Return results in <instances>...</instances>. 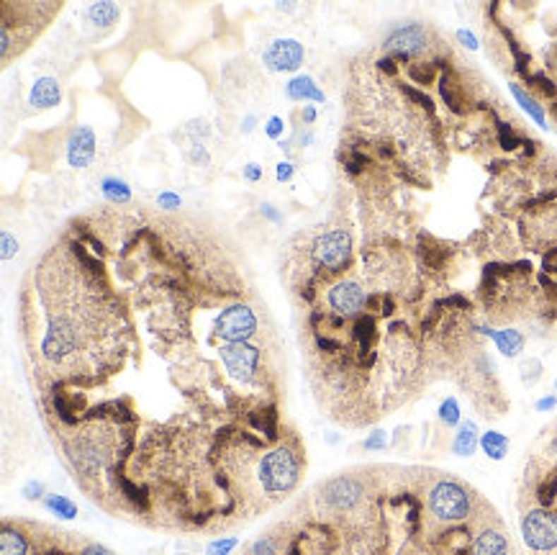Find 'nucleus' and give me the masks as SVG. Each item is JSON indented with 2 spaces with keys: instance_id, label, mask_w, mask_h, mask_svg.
Listing matches in <instances>:
<instances>
[{
  "instance_id": "obj_1",
  "label": "nucleus",
  "mask_w": 557,
  "mask_h": 555,
  "mask_svg": "<svg viewBox=\"0 0 557 555\" xmlns=\"http://www.w3.org/2000/svg\"><path fill=\"white\" fill-rule=\"evenodd\" d=\"M298 473H301L298 458L285 448L268 453L260 462V481L270 494H280V496L288 494L298 484Z\"/></svg>"
},
{
  "instance_id": "obj_2",
  "label": "nucleus",
  "mask_w": 557,
  "mask_h": 555,
  "mask_svg": "<svg viewBox=\"0 0 557 555\" xmlns=\"http://www.w3.org/2000/svg\"><path fill=\"white\" fill-rule=\"evenodd\" d=\"M429 509L442 522H460L470 514V496L465 494L462 486L452 484V481H442L431 489Z\"/></svg>"
},
{
  "instance_id": "obj_3",
  "label": "nucleus",
  "mask_w": 557,
  "mask_h": 555,
  "mask_svg": "<svg viewBox=\"0 0 557 555\" xmlns=\"http://www.w3.org/2000/svg\"><path fill=\"white\" fill-rule=\"evenodd\" d=\"M313 255L329 273L345 270L352 260V239L345 229H332L313 242Z\"/></svg>"
},
{
  "instance_id": "obj_4",
  "label": "nucleus",
  "mask_w": 557,
  "mask_h": 555,
  "mask_svg": "<svg viewBox=\"0 0 557 555\" xmlns=\"http://www.w3.org/2000/svg\"><path fill=\"white\" fill-rule=\"evenodd\" d=\"M522 535L524 542L532 550H552L557 548V514L547 509H534L522 520Z\"/></svg>"
},
{
  "instance_id": "obj_5",
  "label": "nucleus",
  "mask_w": 557,
  "mask_h": 555,
  "mask_svg": "<svg viewBox=\"0 0 557 555\" xmlns=\"http://www.w3.org/2000/svg\"><path fill=\"white\" fill-rule=\"evenodd\" d=\"M219 357L224 360L226 370H229L239 383H252L254 376H257L260 350L252 347V345H247V342L224 345V347H219Z\"/></svg>"
},
{
  "instance_id": "obj_6",
  "label": "nucleus",
  "mask_w": 557,
  "mask_h": 555,
  "mask_svg": "<svg viewBox=\"0 0 557 555\" xmlns=\"http://www.w3.org/2000/svg\"><path fill=\"white\" fill-rule=\"evenodd\" d=\"M213 329H216V335H219L221 340L229 342V345H234V342H247L249 337H254V332H257V319H254L252 309L239 304V306H232V309H226V311H221L216 324H213Z\"/></svg>"
},
{
  "instance_id": "obj_7",
  "label": "nucleus",
  "mask_w": 557,
  "mask_h": 555,
  "mask_svg": "<svg viewBox=\"0 0 557 555\" xmlns=\"http://www.w3.org/2000/svg\"><path fill=\"white\" fill-rule=\"evenodd\" d=\"M262 59H265V64H268L270 70L293 72L301 67V62H304V47H301V42H296V39H275V42L265 49Z\"/></svg>"
},
{
  "instance_id": "obj_8",
  "label": "nucleus",
  "mask_w": 557,
  "mask_h": 555,
  "mask_svg": "<svg viewBox=\"0 0 557 555\" xmlns=\"http://www.w3.org/2000/svg\"><path fill=\"white\" fill-rule=\"evenodd\" d=\"M385 52H390L395 59H406L414 57V54H419V52L426 47V31L421 29V26H403V29H395L393 34L385 39Z\"/></svg>"
},
{
  "instance_id": "obj_9",
  "label": "nucleus",
  "mask_w": 557,
  "mask_h": 555,
  "mask_svg": "<svg viewBox=\"0 0 557 555\" xmlns=\"http://www.w3.org/2000/svg\"><path fill=\"white\" fill-rule=\"evenodd\" d=\"M329 306L342 316H354L367 306V296L354 280H342L329 291Z\"/></svg>"
},
{
  "instance_id": "obj_10",
  "label": "nucleus",
  "mask_w": 557,
  "mask_h": 555,
  "mask_svg": "<svg viewBox=\"0 0 557 555\" xmlns=\"http://www.w3.org/2000/svg\"><path fill=\"white\" fill-rule=\"evenodd\" d=\"M321 494H324V499L329 501L332 506H337V509H352L357 501L362 499V484L360 481H354V478H332L329 484L321 489Z\"/></svg>"
},
{
  "instance_id": "obj_11",
  "label": "nucleus",
  "mask_w": 557,
  "mask_h": 555,
  "mask_svg": "<svg viewBox=\"0 0 557 555\" xmlns=\"http://www.w3.org/2000/svg\"><path fill=\"white\" fill-rule=\"evenodd\" d=\"M95 157V134L90 126H78L67 142V162L70 167H88Z\"/></svg>"
},
{
  "instance_id": "obj_12",
  "label": "nucleus",
  "mask_w": 557,
  "mask_h": 555,
  "mask_svg": "<svg viewBox=\"0 0 557 555\" xmlns=\"http://www.w3.org/2000/svg\"><path fill=\"white\" fill-rule=\"evenodd\" d=\"M31 106L36 108H52L59 103V83L54 78H39L31 88Z\"/></svg>"
},
{
  "instance_id": "obj_13",
  "label": "nucleus",
  "mask_w": 557,
  "mask_h": 555,
  "mask_svg": "<svg viewBox=\"0 0 557 555\" xmlns=\"http://www.w3.org/2000/svg\"><path fill=\"white\" fill-rule=\"evenodd\" d=\"M285 92H288L290 100H313V103H324V92L321 88L313 83V78L309 75H298L285 85Z\"/></svg>"
},
{
  "instance_id": "obj_14",
  "label": "nucleus",
  "mask_w": 557,
  "mask_h": 555,
  "mask_svg": "<svg viewBox=\"0 0 557 555\" xmlns=\"http://www.w3.org/2000/svg\"><path fill=\"white\" fill-rule=\"evenodd\" d=\"M483 335L491 337V340L496 342L498 352L506 357H516L524 350V337H522V332H516V329H501V332H496V329H483Z\"/></svg>"
},
{
  "instance_id": "obj_15",
  "label": "nucleus",
  "mask_w": 557,
  "mask_h": 555,
  "mask_svg": "<svg viewBox=\"0 0 557 555\" xmlns=\"http://www.w3.org/2000/svg\"><path fill=\"white\" fill-rule=\"evenodd\" d=\"M478 427H475V422H465L462 427L457 429L455 434V442H452V453L457 458H470L478 450Z\"/></svg>"
},
{
  "instance_id": "obj_16",
  "label": "nucleus",
  "mask_w": 557,
  "mask_h": 555,
  "mask_svg": "<svg viewBox=\"0 0 557 555\" xmlns=\"http://www.w3.org/2000/svg\"><path fill=\"white\" fill-rule=\"evenodd\" d=\"M473 555H508V542L501 532L496 530H488L475 540Z\"/></svg>"
},
{
  "instance_id": "obj_17",
  "label": "nucleus",
  "mask_w": 557,
  "mask_h": 555,
  "mask_svg": "<svg viewBox=\"0 0 557 555\" xmlns=\"http://www.w3.org/2000/svg\"><path fill=\"white\" fill-rule=\"evenodd\" d=\"M480 448H483V453H486L491 460H503L508 453V437L501 432H496V429H491V432L480 434Z\"/></svg>"
},
{
  "instance_id": "obj_18",
  "label": "nucleus",
  "mask_w": 557,
  "mask_h": 555,
  "mask_svg": "<svg viewBox=\"0 0 557 555\" xmlns=\"http://www.w3.org/2000/svg\"><path fill=\"white\" fill-rule=\"evenodd\" d=\"M28 553V542L21 532H16L11 527H3V535H0V555H26Z\"/></svg>"
},
{
  "instance_id": "obj_19",
  "label": "nucleus",
  "mask_w": 557,
  "mask_h": 555,
  "mask_svg": "<svg viewBox=\"0 0 557 555\" xmlns=\"http://www.w3.org/2000/svg\"><path fill=\"white\" fill-rule=\"evenodd\" d=\"M249 422H252L254 427L260 429L268 440H275L277 437V409L275 406H268L265 412H257L249 417Z\"/></svg>"
},
{
  "instance_id": "obj_20",
  "label": "nucleus",
  "mask_w": 557,
  "mask_h": 555,
  "mask_svg": "<svg viewBox=\"0 0 557 555\" xmlns=\"http://www.w3.org/2000/svg\"><path fill=\"white\" fill-rule=\"evenodd\" d=\"M44 504H47V509L54 512V517H59V520H75V517H78V506L72 504L67 496H62V494H47V496H44Z\"/></svg>"
},
{
  "instance_id": "obj_21",
  "label": "nucleus",
  "mask_w": 557,
  "mask_h": 555,
  "mask_svg": "<svg viewBox=\"0 0 557 555\" xmlns=\"http://www.w3.org/2000/svg\"><path fill=\"white\" fill-rule=\"evenodd\" d=\"M100 191H103V196H106L111 203H126V201L131 198V188H128V183H124L121 178H106L100 183Z\"/></svg>"
},
{
  "instance_id": "obj_22",
  "label": "nucleus",
  "mask_w": 557,
  "mask_h": 555,
  "mask_svg": "<svg viewBox=\"0 0 557 555\" xmlns=\"http://www.w3.org/2000/svg\"><path fill=\"white\" fill-rule=\"evenodd\" d=\"M88 18L92 23H98V26H111L119 18V8L113 6V3H92L88 8Z\"/></svg>"
},
{
  "instance_id": "obj_23",
  "label": "nucleus",
  "mask_w": 557,
  "mask_h": 555,
  "mask_svg": "<svg viewBox=\"0 0 557 555\" xmlns=\"http://www.w3.org/2000/svg\"><path fill=\"white\" fill-rule=\"evenodd\" d=\"M511 95H514V98L519 100V106H522L524 111H527V114H529L532 119H534V121L539 124V126L547 129V121H544V111H542L539 106H537L534 98H529V95H527V92H524L519 85H511Z\"/></svg>"
},
{
  "instance_id": "obj_24",
  "label": "nucleus",
  "mask_w": 557,
  "mask_h": 555,
  "mask_svg": "<svg viewBox=\"0 0 557 555\" xmlns=\"http://www.w3.org/2000/svg\"><path fill=\"white\" fill-rule=\"evenodd\" d=\"M119 486H121V494H124V496H126L128 501H131V504L139 509V512H147V509H149V499H147V491H144V489L134 486L126 476L119 478Z\"/></svg>"
},
{
  "instance_id": "obj_25",
  "label": "nucleus",
  "mask_w": 557,
  "mask_h": 555,
  "mask_svg": "<svg viewBox=\"0 0 557 555\" xmlns=\"http://www.w3.org/2000/svg\"><path fill=\"white\" fill-rule=\"evenodd\" d=\"M439 90H442V98H445L447 106L455 111V114H460L462 111V100H460L457 90H455V83H452L450 75H445V78L439 80Z\"/></svg>"
},
{
  "instance_id": "obj_26",
  "label": "nucleus",
  "mask_w": 557,
  "mask_h": 555,
  "mask_svg": "<svg viewBox=\"0 0 557 555\" xmlns=\"http://www.w3.org/2000/svg\"><path fill=\"white\" fill-rule=\"evenodd\" d=\"M519 373H522L524 386H534V383H539V378H542V363H539L537 357H529V360H524L522 363Z\"/></svg>"
},
{
  "instance_id": "obj_27",
  "label": "nucleus",
  "mask_w": 557,
  "mask_h": 555,
  "mask_svg": "<svg viewBox=\"0 0 557 555\" xmlns=\"http://www.w3.org/2000/svg\"><path fill=\"white\" fill-rule=\"evenodd\" d=\"M439 419L445 422L447 427H455L460 424V404L457 399H445L439 404Z\"/></svg>"
},
{
  "instance_id": "obj_28",
  "label": "nucleus",
  "mask_w": 557,
  "mask_h": 555,
  "mask_svg": "<svg viewBox=\"0 0 557 555\" xmlns=\"http://www.w3.org/2000/svg\"><path fill=\"white\" fill-rule=\"evenodd\" d=\"M409 75L417 80L419 85H429L431 80H434V64H411L409 67Z\"/></svg>"
},
{
  "instance_id": "obj_29",
  "label": "nucleus",
  "mask_w": 557,
  "mask_h": 555,
  "mask_svg": "<svg viewBox=\"0 0 557 555\" xmlns=\"http://www.w3.org/2000/svg\"><path fill=\"white\" fill-rule=\"evenodd\" d=\"M498 144H501L503 150H516L519 144H522V139L511 131V126H506V124H498Z\"/></svg>"
},
{
  "instance_id": "obj_30",
  "label": "nucleus",
  "mask_w": 557,
  "mask_h": 555,
  "mask_svg": "<svg viewBox=\"0 0 557 555\" xmlns=\"http://www.w3.org/2000/svg\"><path fill=\"white\" fill-rule=\"evenodd\" d=\"M54 412H56V417L64 422V424H75V409H70V404L64 401V396L62 393H54Z\"/></svg>"
},
{
  "instance_id": "obj_31",
  "label": "nucleus",
  "mask_w": 557,
  "mask_h": 555,
  "mask_svg": "<svg viewBox=\"0 0 557 555\" xmlns=\"http://www.w3.org/2000/svg\"><path fill=\"white\" fill-rule=\"evenodd\" d=\"M367 165H370V157H367L365 152L354 150L352 157L347 160L345 167H347V172H349V175H357V172H362V167H367Z\"/></svg>"
},
{
  "instance_id": "obj_32",
  "label": "nucleus",
  "mask_w": 557,
  "mask_h": 555,
  "mask_svg": "<svg viewBox=\"0 0 557 555\" xmlns=\"http://www.w3.org/2000/svg\"><path fill=\"white\" fill-rule=\"evenodd\" d=\"M254 555H277V545L272 537H260V540L252 545Z\"/></svg>"
},
{
  "instance_id": "obj_33",
  "label": "nucleus",
  "mask_w": 557,
  "mask_h": 555,
  "mask_svg": "<svg viewBox=\"0 0 557 555\" xmlns=\"http://www.w3.org/2000/svg\"><path fill=\"white\" fill-rule=\"evenodd\" d=\"M234 548H236V540H234V537H229V540H216V542H211L205 553H208V555H229Z\"/></svg>"
},
{
  "instance_id": "obj_34",
  "label": "nucleus",
  "mask_w": 557,
  "mask_h": 555,
  "mask_svg": "<svg viewBox=\"0 0 557 555\" xmlns=\"http://www.w3.org/2000/svg\"><path fill=\"white\" fill-rule=\"evenodd\" d=\"M555 494H557V478H550V481H544V484L539 486V501H542L544 506L552 504Z\"/></svg>"
},
{
  "instance_id": "obj_35",
  "label": "nucleus",
  "mask_w": 557,
  "mask_h": 555,
  "mask_svg": "<svg viewBox=\"0 0 557 555\" xmlns=\"http://www.w3.org/2000/svg\"><path fill=\"white\" fill-rule=\"evenodd\" d=\"M403 92H406V95H409L411 100H417L419 106H424L426 108V111H434V103H431V98L429 95H424V92H419V90H414V88H409V85H403Z\"/></svg>"
},
{
  "instance_id": "obj_36",
  "label": "nucleus",
  "mask_w": 557,
  "mask_h": 555,
  "mask_svg": "<svg viewBox=\"0 0 557 555\" xmlns=\"http://www.w3.org/2000/svg\"><path fill=\"white\" fill-rule=\"evenodd\" d=\"M385 445H388V437H385V432H373L365 442H362V448H365V450H383Z\"/></svg>"
},
{
  "instance_id": "obj_37",
  "label": "nucleus",
  "mask_w": 557,
  "mask_h": 555,
  "mask_svg": "<svg viewBox=\"0 0 557 555\" xmlns=\"http://www.w3.org/2000/svg\"><path fill=\"white\" fill-rule=\"evenodd\" d=\"M157 206L160 208H177L180 206V196H177V193L162 191L160 196H157Z\"/></svg>"
},
{
  "instance_id": "obj_38",
  "label": "nucleus",
  "mask_w": 557,
  "mask_h": 555,
  "mask_svg": "<svg viewBox=\"0 0 557 555\" xmlns=\"http://www.w3.org/2000/svg\"><path fill=\"white\" fill-rule=\"evenodd\" d=\"M529 83H537V85H539V90L542 92H547V95H555V83H552L550 78H544L542 72H537V75H529Z\"/></svg>"
},
{
  "instance_id": "obj_39",
  "label": "nucleus",
  "mask_w": 557,
  "mask_h": 555,
  "mask_svg": "<svg viewBox=\"0 0 557 555\" xmlns=\"http://www.w3.org/2000/svg\"><path fill=\"white\" fill-rule=\"evenodd\" d=\"M3 260H11V257H16V252H18V242H16L13 237L8 234V232H3Z\"/></svg>"
},
{
  "instance_id": "obj_40",
  "label": "nucleus",
  "mask_w": 557,
  "mask_h": 555,
  "mask_svg": "<svg viewBox=\"0 0 557 555\" xmlns=\"http://www.w3.org/2000/svg\"><path fill=\"white\" fill-rule=\"evenodd\" d=\"M23 496L26 499H42V496H47V494H44V484L42 481H28L26 486H23Z\"/></svg>"
},
{
  "instance_id": "obj_41",
  "label": "nucleus",
  "mask_w": 557,
  "mask_h": 555,
  "mask_svg": "<svg viewBox=\"0 0 557 555\" xmlns=\"http://www.w3.org/2000/svg\"><path fill=\"white\" fill-rule=\"evenodd\" d=\"M282 126H285V124H282L280 116H272V119H270V121H268V126H265V131H268L270 139H280Z\"/></svg>"
},
{
  "instance_id": "obj_42",
  "label": "nucleus",
  "mask_w": 557,
  "mask_h": 555,
  "mask_svg": "<svg viewBox=\"0 0 557 555\" xmlns=\"http://www.w3.org/2000/svg\"><path fill=\"white\" fill-rule=\"evenodd\" d=\"M293 165L290 162H277V167H275V178L280 180V183H288L290 178H293Z\"/></svg>"
},
{
  "instance_id": "obj_43",
  "label": "nucleus",
  "mask_w": 557,
  "mask_h": 555,
  "mask_svg": "<svg viewBox=\"0 0 557 555\" xmlns=\"http://www.w3.org/2000/svg\"><path fill=\"white\" fill-rule=\"evenodd\" d=\"M457 39H460V42H462V44H465L467 49H478V39H475L473 31L460 29V31H457Z\"/></svg>"
},
{
  "instance_id": "obj_44",
  "label": "nucleus",
  "mask_w": 557,
  "mask_h": 555,
  "mask_svg": "<svg viewBox=\"0 0 557 555\" xmlns=\"http://www.w3.org/2000/svg\"><path fill=\"white\" fill-rule=\"evenodd\" d=\"M244 178H247L249 183H257V180L262 178V167L257 162H249L247 167H244Z\"/></svg>"
},
{
  "instance_id": "obj_45",
  "label": "nucleus",
  "mask_w": 557,
  "mask_h": 555,
  "mask_svg": "<svg viewBox=\"0 0 557 555\" xmlns=\"http://www.w3.org/2000/svg\"><path fill=\"white\" fill-rule=\"evenodd\" d=\"M316 345L321 352H334V350H339V342L337 340H329V337H316Z\"/></svg>"
},
{
  "instance_id": "obj_46",
  "label": "nucleus",
  "mask_w": 557,
  "mask_h": 555,
  "mask_svg": "<svg viewBox=\"0 0 557 555\" xmlns=\"http://www.w3.org/2000/svg\"><path fill=\"white\" fill-rule=\"evenodd\" d=\"M555 404H557V396H544V399L537 401L534 409L537 412H550V409H555Z\"/></svg>"
},
{
  "instance_id": "obj_47",
  "label": "nucleus",
  "mask_w": 557,
  "mask_h": 555,
  "mask_svg": "<svg viewBox=\"0 0 557 555\" xmlns=\"http://www.w3.org/2000/svg\"><path fill=\"white\" fill-rule=\"evenodd\" d=\"M80 555H113V553L108 548H103V545H88Z\"/></svg>"
},
{
  "instance_id": "obj_48",
  "label": "nucleus",
  "mask_w": 557,
  "mask_h": 555,
  "mask_svg": "<svg viewBox=\"0 0 557 555\" xmlns=\"http://www.w3.org/2000/svg\"><path fill=\"white\" fill-rule=\"evenodd\" d=\"M378 67H381L383 72H388V75H395V59L393 57H385V59H381V62H378Z\"/></svg>"
},
{
  "instance_id": "obj_49",
  "label": "nucleus",
  "mask_w": 557,
  "mask_h": 555,
  "mask_svg": "<svg viewBox=\"0 0 557 555\" xmlns=\"http://www.w3.org/2000/svg\"><path fill=\"white\" fill-rule=\"evenodd\" d=\"M301 116H304L306 124H313V121H316V108H313V106H306L304 114H301Z\"/></svg>"
},
{
  "instance_id": "obj_50",
  "label": "nucleus",
  "mask_w": 557,
  "mask_h": 555,
  "mask_svg": "<svg viewBox=\"0 0 557 555\" xmlns=\"http://www.w3.org/2000/svg\"><path fill=\"white\" fill-rule=\"evenodd\" d=\"M262 214L268 216V219H272V221H280V214H277V211H272V206H270V203H262Z\"/></svg>"
},
{
  "instance_id": "obj_51",
  "label": "nucleus",
  "mask_w": 557,
  "mask_h": 555,
  "mask_svg": "<svg viewBox=\"0 0 557 555\" xmlns=\"http://www.w3.org/2000/svg\"><path fill=\"white\" fill-rule=\"evenodd\" d=\"M445 304L447 306H467V301L462 299V296H452V299H447Z\"/></svg>"
},
{
  "instance_id": "obj_52",
  "label": "nucleus",
  "mask_w": 557,
  "mask_h": 555,
  "mask_svg": "<svg viewBox=\"0 0 557 555\" xmlns=\"http://www.w3.org/2000/svg\"><path fill=\"white\" fill-rule=\"evenodd\" d=\"M252 124H254V119H252V116H247V119H244V126H241V131H252Z\"/></svg>"
},
{
  "instance_id": "obj_53",
  "label": "nucleus",
  "mask_w": 557,
  "mask_h": 555,
  "mask_svg": "<svg viewBox=\"0 0 557 555\" xmlns=\"http://www.w3.org/2000/svg\"><path fill=\"white\" fill-rule=\"evenodd\" d=\"M555 391H557V381H555Z\"/></svg>"
},
{
  "instance_id": "obj_54",
  "label": "nucleus",
  "mask_w": 557,
  "mask_h": 555,
  "mask_svg": "<svg viewBox=\"0 0 557 555\" xmlns=\"http://www.w3.org/2000/svg\"><path fill=\"white\" fill-rule=\"evenodd\" d=\"M47 555H56V553H47Z\"/></svg>"
},
{
  "instance_id": "obj_55",
  "label": "nucleus",
  "mask_w": 557,
  "mask_h": 555,
  "mask_svg": "<svg viewBox=\"0 0 557 555\" xmlns=\"http://www.w3.org/2000/svg\"><path fill=\"white\" fill-rule=\"evenodd\" d=\"M555 111H557V106H555Z\"/></svg>"
},
{
  "instance_id": "obj_56",
  "label": "nucleus",
  "mask_w": 557,
  "mask_h": 555,
  "mask_svg": "<svg viewBox=\"0 0 557 555\" xmlns=\"http://www.w3.org/2000/svg\"><path fill=\"white\" fill-rule=\"evenodd\" d=\"M555 288H557V285H555Z\"/></svg>"
}]
</instances>
